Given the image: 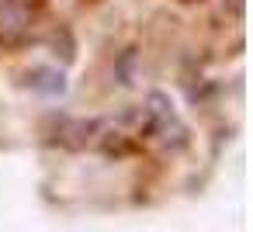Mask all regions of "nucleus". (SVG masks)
I'll return each instance as SVG.
<instances>
[{
  "label": "nucleus",
  "mask_w": 253,
  "mask_h": 232,
  "mask_svg": "<svg viewBox=\"0 0 253 232\" xmlns=\"http://www.w3.org/2000/svg\"><path fill=\"white\" fill-rule=\"evenodd\" d=\"M28 80H32V87H35V90L52 94V97L66 90V77H63L59 70H32V77H28Z\"/></svg>",
  "instance_id": "nucleus-3"
},
{
  "label": "nucleus",
  "mask_w": 253,
  "mask_h": 232,
  "mask_svg": "<svg viewBox=\"0 0 253 232\" xmlns=\"http://www.w3.org/2000/svg\"><path fill=\"white\" fill-rule=\"evenodd\" d=\"M32 25V11L25 0H4L0 4V42L4 45H18L28 35Z\"/></svg>",
  "instance_id": "nucleus-1"
},
{
  "label": "nucleus",
  "mask_w": 253,
  "mask_h": 232,
  "mask_svg": "<svg viewBox=\"0 0 253 232\" xmlns=\"http://www.w3.org/2000/svg\"><path fill=\"white\" fill-rule=\"evenodd\" d=\"M146 115L153 118V125H156L160 132H170V125H177V115H173V104H170L167 94H149ZM177 128H180V125H177Z\"/></svg>",
  "instance_id": "nucleus-2"
}]
</instances>
